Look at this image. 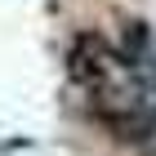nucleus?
Wrapping results in <instances>:
<instances>
[{"mask_svg": "<svg viewBox=\"0 0 156 156\" xmlns=\"http://www.w3.org/2000/svg\"><path fill=\"white\" fill-rule=\"evenodd\" d=\"M112 67H120V54L107 45L103 36H76L72 49H67V76L76 85H85L89 94H107V76Z\"/></svg>", "mask_w": 156, "mask_h": 156, "instance_id": "nucleus-1", "label": "nucleus"}]
</instances>
